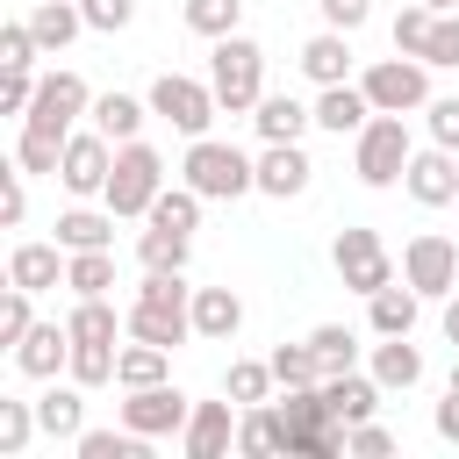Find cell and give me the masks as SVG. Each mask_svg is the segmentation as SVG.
<instances>
[{
    "label": "cell",
    "mask_w": 459,
    "mask_h": 459,
    "mask_svg": "<svg viewBox=\"0 0 459 459\" xmlns=\"http://www.w3.org/2000/svg\"><path fill=\"white\" fill-rule=\"evenodd\" d=\"M129 330L151 337V344H165V351L194 330V294L179 287V273H151V280L136 287V301H129Z\"/></svg>",
    "instance_id": "6da1fadb"
},
{
    "label": "cell",
    "mask_w": 459,
    "mask_h": 459,
    "mask_svg": "<svg viewBox=\"0 0 459 459\" xmlns=\"http://www.w3.org/2000/svg\"><path fill=\"white\" fill-rule=\"evenodd\" d=\"M65 330H72V359H65L72 380H86V387L108 380L115 359H122V351H115V308H108L100 294H79V308L65 316Z\"/></svg>",
    "instance_id": "7a4b0ae2"
},
{
    "label": "cell",
    "mask_w": 459,
    "mask_h": 459,
    "mask_svg": "<svg viewBox=\"0 0 459 459\" xmlns=\"http://www.w3.org/2000/svg\"><path fill=\"white\" fill-rule=\"evenodd\" d=\"M179 172H186V186H194L201 201H237L244 186H258V165H251L237 143H215V136H194Z\"/></svg>",
    "instance_id": "3957f363"
},
{
    "label": "cell",
    "mask_w": 459,
    "mask_h": 459,
    "mask_svg": "<svg viewBox=\"0 0 459 459\" xmlns=\"http://www.w3.org/2000/svg\"><path fill=\"white\" fill-rule=\"evenodd\" d=\"M158 194H165V158L129 136V143L115 151V172H108V208H115V215H151Z\"/></svg>",
    "instance_id": "277c9868"
},
{
    "label": "cell",
    "mask_w": 459,
    "mask_h": 459,
    "mask_svg": "<svg viewBox=\"0 0 459 459\" xmlns=\"http://www.w3.org/2000/svg\"><path fill=\"white\" fill-rule=\"evenodd\" d=\"M258 79H265V50L251 36H215V65H208V86L222 108H258Z\"/></svg>",
    "instance_id": "5b68a950"
},
{
    "label": "cell",
    "mask_w": 459,
    "mask_h": 459,
    "mask_svg": "<svg viewBox=\"0 0 459 459\" xmlns=\"http://www.w3.org/2000/svg\"><path fill=\"white\" fill-rule=\"evenodd\" d=\"M280 423H287V452H344V423H337V409L323 402V387H287V402H280Z\"/></svg>",
    "instance_id": "8992f818"
},
{
    "label": "cell",
    "mask_w": 459,
    "mask_h": 459,
    "mask_svg": "<svg viewBox=\"0 0 459 459\" xmlns=\"http://www.w3.org/2000/svg\"><path fill=\"white\" fill-rule=\"evenodd\" d=\"M351 158H359V179H366V186H394V179L409 172V158H416V151H409L402 115H387V108H380V115L359 129V151H351Z\"/></svg>",
    "instance_id": "52a82bcc"
},
{
    "label": "cell",
    "mask_w": 459,
    "mask_h": 459,
    "mask_svg": "<svg viewBox=\"0 0 459 459\" xmlns=\"http://www.w3.org/2000/svg\"><path fill=\"white\" fill-rule=\"evenodd\" d=\"M330 258H337V273H344V287H359L366 301L394 280V258H387V244H380V230H366V222H351V230H337V244H330Z\"/></svg>",
    "instance_id": "ba28073f"
},
{
    "label": "cell",
    "mask_w": 459,
    "mask_h": 459,
    "mask_svg": "<svg viewBox=\"0 0 459 459\" xmlns=\"http://www.w3.org/2000/svg\"><path fill=\"white\" fill-rule=\"evenodd\" d=\"M402 280H409L416 294H452V287H459V244L437 237V230L409 237V244H402Z\"/></svg>",
    "instance_id": "9c48e42d"
},
{
    "label": "cell",
    "mask_w": 459,
    "mask_h": 459,
    "mask_svg": "<svg viewBox=\"0 0 459 459\" xmlns=\"http://www.w3.org/2000/svg\"><path fill=\"white\" fill-rule=\"evenodd\" d=\"M79 108H86V79H79V72H50V79H36V100H29V122H22V129L65 143V129H72Z\"/></svg>",
    "instance_id": "30bf717a"
},
{
    "label": "cell",
    "mask_w": 459,
    "mask_h": 459,
    "mask_svg": "<svg viewBox=\"0 0 459 459\" xmlns=\"http://www.w3.org/2000/svg\"><path fill=\"white\" fill-rule=\"evenodd\" d=\"M151 108H158L172 129L201 136V129H208V115H215V86H201V79H186V72H165V79L151 86Z\"/></svg>",
    "instance_id": "8fae6325"
},
{
    "label": "cell",
    "mask_w": 459,
    "mask_h": 459,
    "mask_svg": "<svg viewBox=\"0 0 459 459\" xmlns=\"http://www.w3.org/2000/svg\"><path fill=\"white\" fill-rule=\"evenodd\" d=\"M366 93H373V108H387V115H402V108H423V57H380L373 72H366Z\"/></svg>",
    "instance_id": "7c38bea8"
},
{
    "label": "cell",
    "mask_w": 459,
    "mask_h": 459,
    "mask_svg": "<svg viewBox=\"0 0 459 459\" xmlns=\"http://www.w3.org/2000/svg\"><path fill=\"white\" fill-rule=\"evenodd\" d=\"M108 172H115V151H108V136H100V129H93V136H65L57 179H65L72 194H108Z\"/></svg>",
    "instance_id": "4fadbf2b"
},
{
    "label": "cell",
    "mask_w": 459,
    "mask_h": 459,
    "mask_svg": "<svg viewBox=\"0 0 459 459\" xmlns=\"http://www.w3.org/2000/svg\"><path fill=\"white\" fill-rule=\"evenodd\" d=\"M194 409H186V394L179 387H165V380H151V387H129V402H122V423L129 430H143V437H158V430H179Z\"/></svg>",
    "instance_id": "5bb4252c"
},
{
    "label": "cell",
    "mask_w": 459,
    "mask_h": 459,
    "mask_svg": "<svg viewBox=\"0 0 459 459\" xmlns=\"http://www.w3.org/2000/svg\"><path fill=\"white\" fill-rule=\"evenodd\" d=\"M402 186H409L423 208L459 201V165H452V151H445V143H437V151H416V158H409V172H402Z\"/></svg>",
    "instance_id": "9a60e30c"
},
{
    "label": "cell",
    "mask_w": 459,
    "mask_h": 459,
    "mask_svg": "<svg viewBox=\"0 0 459 459\" xmlns=\"http://www.w3.org/2000/svg\"><path fill=\"white\" fill-rule=\"evenodd\" d=\"M308 172H316V165H308V151H301V143H265V158H258V186H265V194H280V201H287V194H301V186H308Z\"/></svg>",
    "instance_id": "2e32d148"
},
{
    "label": "cell",
    "mask_w": 459,
    "mask_h": 459,
    "mask_svg": "<svg viewBox=\"0 0 459 459\" xmlns=\"http://www.w3.org/2000/svg\"><path fill=\"white\" fill-rule=\"evenodd\" d=\"M230 445H237L230 402H194V416H186V452H194V459H215V452H230Z\"/></svg>",
    "instance_id": "e0dca14e"
},
{
    "label": "cell",
    "mask_w": 459,
    "mask_h": 459,
    "mask_svg": "<svg viewBox=\"0 0 459 459\" xmlns=\"http://www.w3.org/2000/svg\"><path fill=\"white\" fill-rule=\"evenodd\" d=\"M316 122H323V129H337V136H344V129H366V122H373V93L337 79V86H323V100H316Z\"/></svg>",
    "instance_id": "ac0fdd59"
},
{
    "label": "cell",
    "mask_w": 459,
    "mask_h": 459,
    "mask_svg": "<svg viewBox=\"0 0 459 459\" xmlns=\"http://www.w3.org/2000/svg\"><path fill=\"white\" fill-rule=\"evenodd\" d=\"M308 122H316V108H301L294 93H258V136L265 143H301Z\"/></svg>",
    "instance_id": "d6986e66"
},
{
    "label": "cell",
    "mask_w": 459,
    "mask_h": 459,
    "mask_svg": "<svg viewBox=\"0 0 459 459\" xmlns=\"http://www.w3.org/2000/svg\"><path fill=\"white\" fill-rule=\"evenodd\" d=\"M7 287H29V294L57 287V244H14L7 251Z\"/></svg>",
    "instance_id": "ffe728a7"
},
{
    "label": "cell",
    "mask_w": 459,
    "mask_h": 459,
    "mask_svg": "<svg viewBox=\"0 0 459 459\" xmlns=\"http://www.w3.org/2000/svg\"><path fill=\"white\" fill-rule=\"evenodd\" d=\"M237 323H244V301L230 287H194V330L201 337H237Z\"/></svg>",
    "instance_id": "44dd1931"
},
{
    "label": "cell",
    "mask_w": 459,
    "mask_h": 459,
    "mask_svg": "<svg viewBox=\"0 0 459 459\" xmlns=\"http://www.w3.org/2000/svg\"><path fill=\"white\" fill-rule=\"evenodd\" d=\"M14 359H22V373H57V359H72V330L65 323H36L14 344Z\"/></svg>",
    "instance_id": "7402d4cb"
},
{
    "label": "cell",
    "mask_w": 459,
    "mask_h": 459,
    "mask_svg": "<svg viewBox=\"0 0 459 459\" xmlns=\"http://www.w3.org/2000/svg\"><path fill=\"white\" fill-rule=\"evenodd\" d=\"M323 402L337 409V423H366V416L380 409V387L359 380V373H330V380H323Z\"/></svg>",
    "instance_id": "603a6c76"
},
{
    "label": "cell",
    "mask_w": 459,
    "mask_h": 459,
    "mask_svg": "<svg viewBox=\"0 0 459 459\" xmlns=\"http://www.w3.org/2000/svg\"><path fill=\"white\" fill-rule=\"evenodd\" d=\"M108 230H115V208H108V215H100V208H65V215H57V244H65V251H100Z\"/></svg>",
    "instance_id": "cb8c5ba5"
},
{
    "label": "cell",
    "mask_w": 459,
    "mask_h": 459,
    "mask_svg": "<svg viewBox=\"0 0 459 459\" xmlns=\"http://www.w3.org/2000/svg\"><path fill=\"white\" fill-rule=\"evenodd\" d=\"M186 230H165V222H151L143 237H136V258H143V273H179L186 265Z\"/></svg>",
    "instance_id": "d4e9b609"
},
{
    "label": "cell",
    "mask_w": 459,
    "mask_h": 459,
    "mask_svg": "<svg viewBox=\"0 0 459 459\" xmlns=\"http://www.w3.org/2000/svg\"><path fill=\"white\" fill-rule=\"evenodd\" d=\"M373 330H380V337H409V330H416V287H409V280H402V287L387 280V287L373 294Z\"/></svg>",
    "instance_id": "484cf974"
},
{
    "label": "cell",
    "mask_w": 459,
    "mask_h": 459,
    "mask_svg": "<svg viewBox=\"0 0 459 459\" xmlns=\"http://www.w3.org/2000/svg\"><path fill=\"white\" fill-rule=\"evenodd\" d=\"M301 65H308V79L337 86V79H344V65H351V50H344V29H323V36H308V43H301Z\"/></svg>",
    "instance_id": "4316f807"
},
{
    "label": "cell",
    "mask_w": 459,
    "mask_h": 459,
    "mask_svg": "<svg viewBox=\"0 0 459 459\" xmlns=\"http://www.w3.org/2000/svg\"><path fill=\"white\" fill-rule=\"evenodd\" d=\"M79 22H86V7H72V0H43V7L29 14V29H36L43 50H65V43L79 36Z\"/></svg>",
    "instance_id": "83f0119b"
},
{
    "label": "cell",
    "mask_w": 459,
    "mask_h": 459,
    "mask_svg": "<svg viewBox=\"0 0 459 459\" xmlns=\"http://www.w3.org/2000/svg\"><path fill=\"white\" fill-rule=\"evenodd\" d=\"M93 122H100V136L129 143V136L143 129V100H136V93H100V100H93Z\"/></svg>",
    "instance_id": "f1b7e54d"
},
{
    "label": "cell",
    "mask_w": 459,
    "mask_h": 459,
    "mask_svg": "<svg viewBox=\"0 0 459 459\" xmlns=\"http://www.w3.org/2000/svg\"><path fill=\"white\" fill-rule=\"evenodd\" d=\"M308 351H316V366H323V373H351L359 337H351L344 323H316V330H308Z\"/></svg>",
    "instance_id": "f546056e"
},
{
    "label": "cell",
    "mask_w": 459,
    "mask_h": 459,
    "mask_svg": "<svg viewBox=\"0 0 459 459\" xmlns=\"http://www.w3.org/2000/svg\"><path fill=\"white\" fill-rule=\"evenodd\" d=\"M280 445H287L280 409H251V416L237 423V452H244V459H265V452H280Z\"/></svg>",
    "instance_id": "4dcf8cb0"
},
{
    "label": "cell",
    "mask_w": 459,
    "mask_h": 459,
    "mask_svg": "<svg viewBox=\"0 0 459 459\" xmlns=\"http://www.w3.org/2000/svg\"><path fill=\"white\" fill-rule=\"evenodd\" d=\"M423 373V351L409 344V337H387L380 351H373V380H387V387H409Z\"/></svg>",
    "instance_id": "1f68e13d"
},
{
    "label": "cell",
    "mask_w": 459,
    "mask_h": 459,
    "mask_svg": "<svg viewBox=\"0 0 459 459\" xmlns=\"http://www.w3.org/2000/svg\"><path fill=\"white\" fill-rule=\"evenodd\" d=\"M115 380H122V387H151V380H165V344L136 337V344L115 359Z\"/></svg>",
    "instance_id": "d6a6232c"
},
{
    "label": "cell",
    "mask_w": 459,
    "mask_h": 459,
    "mask_svg": "<svg viewBox=\"0 0 459 459\" xmlns=\"http://www.w3.org/2000/svg\"><path fill=\"white\" fill-rule=\"evenodd\" d=\"M79 459H143V430H79Z\"/></svg>",
    "instance_id": "836d02e7"
},
{
    "label": "cell",
    "mask_w": 459,
    "mask_h": 459,
    "mask_svg": "<svg viewBox=\"0 0 459 459\" xmlns=\"http://www.w3.org/2000/svg\"><path fill=\"white\" fill-rule=\"evenodd\" d=\"M65 280H72L79 294H108V287H115V258H108V244H100V251H72Z\"/></svg>",
    "instance_id": "e575fe53"
},
{
    "label": "cell",
    "mask_w": 459,
    "mask_h": 459,
    "mask_svg": "<svg viewBox=\"0 0 459 459\" xmlns=\"http://www.w3.org/2000/svg\"><path fill=\"white\" fill-rule=\"evenodd\" d=\"M151 222H165V230H186V237H194V222H201V194H194V186L158 194V201H151Z\"/></svg>",
    "instance_id": "d590c367"
},
{
    "label": "cell",
    "mask_w": 459,
    "mask_h": 459,
    "mask_svg": "<svg viewBox=\"0 0 459 459\" xmlns=\"http://www.w3.org/2000/svg\"><path fill=\"white\" fill-rule=\"evenodd\" d=\"M273 373H280V387H316V380H323L308 337H301V344H280V351H273Z\"/></svg>",
    "instance_id": "8d00e7d4"
},
{
    "label": "cell",
    "mask_w": 459,
    "mask_h": 459,
    "mask_svg": "<svg viewBox=\"0 0 459 459\" xmlns=\"http://www.w3.org/2000/svg\"><path fill=\"white\" fill-rule=\"evenodd\" d=\"M273 380H280L273 359H265V366H258V359H230V380H222V387H230V402H265Z\"/></svg>",
    "instance_id": "74e56055"
},
{
    "label": "cell",
    "mask_w": 459,
    "mask_h": 459,
    "mask_svg": "<svg viewBox=\"0 0 459 459\" xmlns=\"http://www.w3.org/2000/svg\"><path fill=\"white\" fill-rule=\"evenodd\" d=\"M79 409H86V402H79V387H50V394L36 402V416H43V430H50V437H72V430H79Z\"/></svg>",
    "instance_id": "f35d334b"
},
{
    "label": "cell",
    "mask_w": 459,
    "mask_h": 459,
    "mask_svg": "<svg viewBox=\"0 0 459 459\" xmlns=\"http://www.w3.org/2000/svg\"><path fill=\"white\" fill-rule=\"evenodd\" d=\"M244 14V0H186V29L194 36H230Z\"/></svg>",
    "instance_id": "ab89813d"
},
{
    "label": "cell",
    "mask_w": 459,
    "mask_h": 459,
    "mask_svg": "<svg viewBox=\"0 0 459 459\" xmlns=\"http://www.w3.org/2000/svg\"><path fill=\"white\" fill-rule=\"evenodd\" d=\"M430 22H437V7H402L394 14V50H409V57H423V43H430Z\"/></svg>",
    "instance_id": "60d3db41"
},
{
    "label": "cell",
    "mask_w": 459,
    "mask_h": 459,
    "mask_svg": "<svg viewBox=\"0 0 459 459\" xmlns=\"http://www.w3.org/2000/svg\"><path fill=\"white\" fill-rule=\"evenodd\" d=\"M36 50H43V43H36V29H29V22H7V29H0V72H29V65H36Z\"/></svg>",
    "instance_id": "b9f144b4"
},
{
    "label": "cell",
    "mask_w": 459,
    "mask_h": 459,
    "mask_svg": "<svg viewBox=\"0 0 459 459\" xmlns=\"http://www.w3.org/2000/svg\"><path fill=\"white\" fill-rule=\"evenodd\" d=\"M36 423H43V416H36L29 402H0V452H22Z\"/></svg>",
    "instance_id": "7bdbcfd3"
},
{
    "label": "cell",
    "mask_w": 459,
    "mask_h": 459,
    "mask_svg": "<svg viewBox=\"0 0 459 459\" xmlns=\"http://www.w3.org/2000/svg\"><path fill=\"white\" fill-rule=\"evenodd\" d=\"M36 323H29V287H7V301H0V344H22Z\"/></svg>",
    "instance_id": "ee69618b"
},
{
    "label": "cell",
    "mask_w": 459,
    "mask_h": 459,
    "mask_svg": "<svg viewBox=\"0 0 459 459\" xmlns=\"http://www.w3.org/2000/svg\"><path fill=\"white\" fill-rule=\"evenodd\" d=\"M423 65H459V14H437V22H430Z\"/></svg>",
    "instance_id": "f6af8a7d"
},
{
    "label": "cell",
    "mask_w": 459,
    "mask_h": 459,
    "mask_svg": "<svg viewBox=\"0 0 459 459\" xmlns=\"http://www.w3.org/2000/svg\"><path fill=\"white\" fill-rule=\"evenodd\" d=\"M29 100H36V79L29 72H0V115H29Z\"/></svg>",
    "instance_id": "bcb514c9"
},
{
    "label": "cell",
    "mask_w": 459,
    "mask_h": 459,
    "mask_svg": "<svg viewBox=\"0 0 459 459\" xmlns=\"http://www.w3.org/2000/svg\"><path fill=\"white\" fill-rule=\"evenodd\" d=\"M79 7L93 29H129V14H136V0H79Z\"/></svg>",
    "instance_id": "7dc6e473"
},
{
    "label": "cell",
    "mask_w": 459,
    "mask_h": 459,
    "mask_svg": "<svg viewBox=\"0 0 459 459\" xmlns=\"http://www.w3.org/2000/svg\"><path fill=\"white\" fill-rule=\"evenodd\" d=\"M430 136L445 151H459V100H430Z\"/></svg>",
    "instance_id": "c3c4849f"
},
{
    "label": "cell",
    "mask_w": 459,
    "mask_h": 459,
    "mask_svg": "<svg viewBox=\"0 0 459 459\" xmlns=\"http://www.w3.org/2000/svg\"><path fill=\"white\" fill-rule=\"evenodd\" d=\"M394 437L380 430V423H344V452H387Z\"/></svg>",
    "instance_id": "681fc988"
},
{
    "label": "cell",
    "mask_w": 459,
    "mask_h": 459,
    "mask_svg": "<svg viewBox=\"0 0 459 459\" xmlns=\"http://www.w3.org/2000/svg\"><path fill=\"white\" fill-rule=\"evenodd\" d=\"M323 14H330V29H359L366 22V0H323Z\"/></svg>",
    "instance_id": "f907efd6"
},
{
    "label": "cell",
    "mask_w": 459,
    "mask_h": 459,
    "mask_svg": "<svg viewBox=\"0 0 459 459\" xmlns=\"http://www.w3.org/2000/svg\"><path fill=\"white\" fill-rule=\"evenodd\" d=\"M22 208H29V194H22V179H7L0 186V222H22Z\"/></svg>",
    "instance_id": "816d5d0a"
},
{
    "label": "cell",
    "mask_w": 459,
    "mask_h": 459,
    "mask_svg": "<svg viewBox=\"0 0 459 459\" xmlns=\"http://www.w3.org/2000/svg\"><path fill=\"white\" fill-rule=\"evenodd\" d=\"M437 430L459 437V387H445V402H437Z\"/></svg>",
    "instance_id": "f5cc1de1"
},
{
    "label": "cell",
    "mask_w": 459,
    "mask_h": 459,
    "mask_svg": "<svg viewBox=\"0 0 459 459\" xmlns=\"http://www.w3.org/2000/svg\"><path fill=\"white\" fill-rule=\"evenodd\" d=\"M445 337L459 344V287H452V301H445Z\"/></svg>",
    "instance_id": "db71d44e"
},
{
    "label": "cell",
    "mask_w": 459,
    "mask_h": 459,
    "mask_svg": "<svg viewBox=\"0 0 459 459\" xmlns=\"http://www.w3.org/2000/svg\"><path fill=\"white\" fill-rule=\"evenodd\" d=\"M423 7H437V14H445V7H452V0H423Z\"/></svg>",
    "instance_id": "11a10c76"
},
{
    "label": "cell",
    "mask_w": 459,
    "mask_h": 459,
    "mask_svg": "<svg viewBox=\"0 0 459 459\" xmlns=\"http://www.w3.org/2000/svg\"><path fill=\"white\" fill-rule=\"evenodd\" d=\"M452 387H459V366H452Z\"/></svg>",
    "instance_id": "9f6ffc18"
}]
</instances>
